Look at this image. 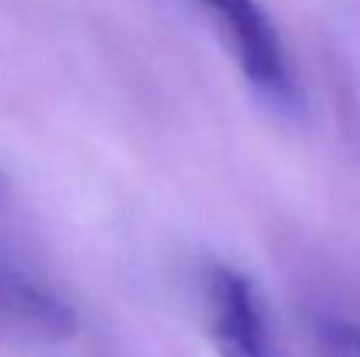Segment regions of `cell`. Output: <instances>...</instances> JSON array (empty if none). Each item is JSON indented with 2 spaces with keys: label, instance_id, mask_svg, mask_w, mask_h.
Segmentation results:
<instances>
[{
  "label": "cell",
  "instance_id": "6da1fadb",
  "mask_svg": "<svg viewBox=\"0 0 360 357\" xmlns=\"http://www.w3.org/2000/svg\"><path fill=\"white\" fill-rule=\"evenodd\" d=\"M196 4L218 25L250 89L278 111H297V79L288 67V54L278 38V29H275L272 16L259 6V0H196Z\"/></svg>",
  "mask_w": 360,
  "mask_h": 357
},
{
  "label": "cell",
  "instance_id": "7a4b0ae2",
  "mask_svg": "<svg viewBox=\"0 0 360 357\" xmlns=\"http://www.w3.org/2000/svg\"><path fill=\"white\" fill-rule=\"evenodd\" d=\"M202 310L221 357H278L253 282L237 269L209 263L202 272Z\"/></svg>",
  "mask_w": 360,
  "mask_h": 357
},
{
  "label": "cell",
  "instance_id": "3957f363",
  "mask_svg": "<svg viewBox=\"0 0 360 357\" xmlns=\"http://www.w3.org/2000/svg\"><path fill=\"white\" fill-rule=\"evenodd\" d=\"M76 329L79 320L63 297L0 259V335L29 345H63Z\"/></svg>",
  "mask_w": 360,
  "mask_h": 357
},
{
  "label": "cell",
  "instance_id": "277c9868",
  "mask_svg": "<svg viewBox=\"0 0 360 357\" xmlns=\"http://www.w3.org/2000/svg\"><path fill=\"white\" fill-rule=\"evenodd\" d=\"M319 357H360V326L338 316H326L316 326Z\"/></svg>",
  "mask_w": 360,
  "mask_h": 357
}]
</instances>
